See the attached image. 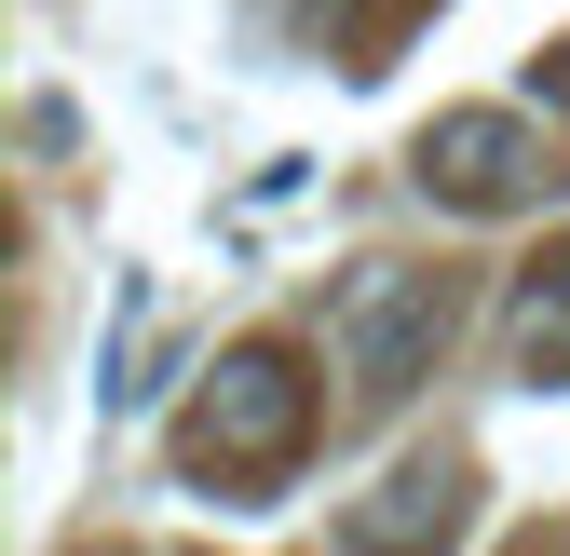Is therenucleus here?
<instances>
[{
    "mask_svg": "<svg viewBox=\"0 0 570 556\" xmlns=\"http://www.w3.org/2000/svg\"><path fill=\"white\" fill-rule=\"evenodd\" d=\"M299 435H313L299 354H285V339H245V354L204 367V407H190L177 461H190V475H285V461H299Z\"/></svg>",
    "mask_w": 570,
    "mask_h": 556,
    "instance_id": "1",
    "label": "nucleus"
},
{
    "mask_svg": "<svg viewBox=\"0 0 570 556\" xmlns=\"http://www.w3.org/2000/svg\"><path fill=\"white\" fill-rule=\"evenodd\" d=\"M435 339H449V286L407 271V258H367V271L326 299V354H340V380L367 394V407H394L421 367H435Z\"/></svg>",
    "mask_w": 570,
    "mask_h": 556,
    "instance_id": "2",
    "label": "nucleus"
},
{
    "mask_svg": "<svg viewBox=\"0 0 570 556\" xmlns=\"http://www.w3.org/2000/svg\"><path fill=\"white\" fill-rule=\"evenodd\" d=\"M407 163H421V190H435V203H462V218H503V203H530V190L557 177V150H543L517 109H435Z\"/></svg>",
    "mask_w": 570,
    "mask_h": 556,
    "instance_id": "3",
    "label": "nucleus"
},
{
    "mask_svg": "<svg viewBox=\"0 0 570 556\" xmlns=\"http://www.w3.org/2000/svg\"><path fill=\"white\" fill-rule=\"evenodd\" d=\"M503 354H517L530 394H570V245L530 258V286H517V312H503Z\"/></svg>",
    "mask_w": 570,
    "mask_h": 556,
    "instance_id": "4",
    "label": "nucleus"
},
{
    "mask_svg": "<svg viewBox=\"0 0 570 556\" xmlns=\"http://www.w3.org/2000/svg\"><path fill=\"white\" fill-rule=\"evenodd\" d=\"M407 529H462V461H407L381 503H353V543H407Z\"/></svg>",
    "mask_w": 570,
    "mask_h": 556,
    "instance_id": "5",
    "label": "nucleus"
}]
</instances>
